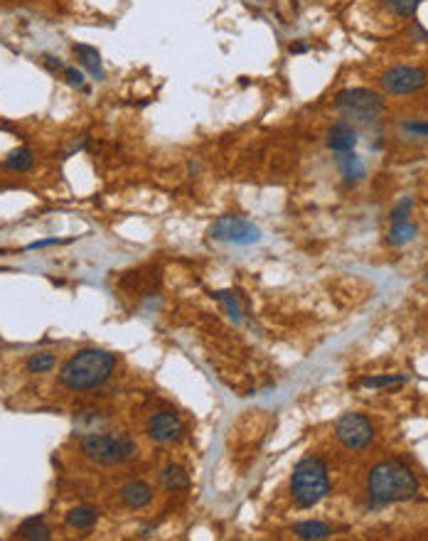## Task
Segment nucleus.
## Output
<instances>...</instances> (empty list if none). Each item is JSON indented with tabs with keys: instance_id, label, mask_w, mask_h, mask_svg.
I'll use <instances>...</instances> for the list:
<instances>
[{
	"instance_id": "obj_14",
	"label": "nucleus",
	"mask_w": 428,
	"mask_h": 541,
	"mask_svg": "<svg viewBox=\"0 0 428 541\" xmlns=\"http://www.w3.org/2000/svg\"><path fill=\"white\" fill-rule=\"evenodd\" d=\"M96 519H99V509L89 505L74 507V509H69L64 516L67 526H71V529H91V526L96 524Z\"/></svg>"
},
{
	"instance_id": "obj_30",
	"label": "nucleus",
	"mask_w": 428,
	"mask_h": 541,
	"mask_svg": "<svg viewBox=\"0 0 428 541\" xmlns=\"http://www.w3.org/2000/svg\"><path fill=\"white\" fill-rule=\"evenodd\" d=\"M0 254H6V249H0Z\"/></svg>"
},
{
	"instance_id": "obj_4",
	"label": "nucleus",
	"mask_w": 428,
	"mask_h": 541,
	"mask_svg": "<svg viewBox=\"0 0 428 541\" xmlns=\"http://www.w3.org/2000/svg\"><path fill=\"white\" fill-rule=\"evenodd\" d=\"M81 453L101 465H121L138 453L128 433H86L81 438Z\"/></svg>"
},
{
	"instance_id": "obj_9",
	"label": "nucleus",
	"mask_w": 428,
	"mask_h": 541,
	"mask_svg": "<svg viewBox=\"0 0 428 541\" xmlns=\"http://www.w3.org/2000/svg\"><path fill=\"white\" fill-rule=\"evenodd\" d=\"M182 421L177 413L172 411H158L148 421V436L156 443H172L182 436Z\"/></svg>"
},
{
	"instance_id": "obj_22",
	"label": "nucleus",
	"mask_w": 428,
	"mask_h": 541,
	"mask_svg": "<svg viewBox=\"0 0 428 541\" xmlns=\"http://www.w3.org/2000/svg\"><path fill=\"white\" fill-rule=\"evenodd\" d=\"M408 376L406 374H384V376H364L359 384L364 389H387V386H394V384H403Z\"/></svg>"
},
{
	"instance_id": "obj_13",
	"label": "nucleus",
	"mask_w": 428,
	"mask_h": 541,
	"mask_svg": "<svg viewBox=\"0 0 428 541\" xmlns=\"http://www.w3.org/2000/svg\"><path fill=\"white\" fill-rule=\"evenodd\" d=\"M74 55L79 60V64L84 69H89V74L94 76L96 81L104 79V67H101V55L96 47H89V45H74Z\"/></svg>"
},
{
	"instance_id": "obj_11",
	"label": "nucleus",
	"mask_w": 428,
	"mask_h": 541,
	"mask_svg": "<svg viewBox=\"0 0 428 541\" xmlns=\"http://www.w3.org/2000/svg\"><path fill=\"white\" fill-rule=\"evenodd\" d=\"M118 497H121V502L128 507V509H141V507L151 505L153 487L143 480H131L118 490Z\"/></svg>"
},
{
	"instance_id": "obj_21",
	"label": "nucleus",
	"mask_w": 428,
	"mask_h": 541,
	"mask_svg": "<svg viewBox=\"0 0 428 541\" xmlns=\"http://www.w3.org/2000/svg\"><path fill=\"white\" fill-rule=\"evenodd\" d=\"M57 364V357L52 355V352H37V355H32L30 359H27V369L32 371V374H45V371L55 369Z\"/></svg>"
},
{
	"instance_id": "obj_27",
	"label": "nucleus",
	"mask_w": 428,
	"mask_h": 541,
	"mask_svg": "<svg viewBox=\"0 0 428 541\" xmlns=\"http://www.w3.org/2000/svg\"><path fill=\"white\" fill-rule=\"evenodd\" d=\"M403 128L408 133H416V135H428V123H406Z\"/></svg>"
},
{
	"instance_id": "obj_29",
	"label": "nucleus",
	"mask_w": 428,
	"mask_h": 541,
	"mask_svg": "<svg viewBox=\"0 0 428 541\" xmlns=\"http://www.w3.org/2000/svg\"><path fill=\"white\" fill-rule=\"evenodd\" d=\"M308 45H291V52H296V55H301V52H305Z\"/></svg>"
},
{
	"instance_id": "obj_12",
	"label": "nucleus",
	"mask_w": 428,
	"mask_h": 541,
	"mask_svg": "<svg viewBox=\"0 0 428 541\" xmlns=\"http://www.w3.org/2000/svg\"><path fill=\"white\" fill-rule=\"evenodd\" d=\"M338 163H340V172H343L347 185H357V182H362L364 175H367V167H364L362 158L354 156V153H340Z\"/></svg>"
},
{
	"instance_id": "obj_28",
	"label": "nucleus",
	"mask_w": 428,
	"mask_h": 541,
	"mask_svg": "<svg viewBox=\"0 0 428 541\" xmlns=\"http://www.w3.org/2000/svg\"><path fill=\"white\" fill-rule=\"evenodd\" d=\"M55 244H62V241H60V239H57V236H55V239H42V241H32V244H30V246H27V249H45V246H55Z\"/></svg>"
},
{
	"instance_id": "obj_8",
	"label": "nucleus",
	"mask_w": 428,
	"mask_h": 541,
	"mask_svg": "<svg viewBox=\"0 0 428 541\" xmlns=\"http://www.w3.org/2000/svg\"><path fill=\"white\" fill-rule=\"evenodd\" d=\"M335 438L347 451H364L374 438V426L362 413H345L335 423Z\"/></svg>"
},
{
	"instance_id": "obj_3",
	"label": "nucleus",
	"mask_w": 428,
	"mask_h": 541,
	"mask_svg": "<svg viewBox=\"0 0 428 541\" xmlns=\"http://www.w3.org/2000/svg\"><path fill=\"white\" fill-rule=\"evenodd\" d=\"M330 492L328 465L323 458L308 456L293 467L291 475V495L301 509H310Z\"/></svg>"
},
{
	"instance_id": "obj_24",
	"label": "nucleus",
	"mask_w": 428,
	"mask_h": 541,
	"mask_svg": "<svg viewBox=\"0 0 428 541\" xmlns=\"http://www.w3.org/2000/svg\"><path fill=\"white\" fill-rule=\"evenodd\" d=\"M411 210H413V200H411V197H403V200L392 210V224H399V221H408V217H411Z\"/></svg>"
},
{
	"instance_id": "obj_25",
	"label": "nucleus",
	"mask_w": 428,
	"mask_h": 541,
	"mask_svg": "<svg viewBox=\"0 0 428 541\" xmlns=\"http://www.w3.org/2000/svg\"><path fill=\"white\" fill-rule=\"evenodd\" d=\"M64 76H67V84H69V86H84V71H81V69L67 67Z\"/></svg>"
},
{
	"instance_id": "obj_7",
	"label": "nucleus",
	"mask_w": 428,
	"mask_h": 541,
	"mask_svg": "<svg viewBox=\"0 0 428 541\" xmlns=\"http://www.w3.org/2000/svg\"><path fill=\"white\" fill-rule=\"evenodd\" d=\"M382 89L392 96H406V94H416L423 86L428 84V71L423 67H392L382 74Z\"/></svg>"
},
{
	"instance_id": "obj_17",
	"label": "nucleus",
	"mask_w": 428,
	"mask_h": 541,
	"mask_svg": "<svg viewBox=\"0 0 428 541\" xmlns=\"http://www.w3.org/2000/svg\"><path fill=\"white\" fill-rule=\"evenodd\" d=\"M296 531L301 539H325V536H330V524H325V521H317V519H308V521H301V524H296Z\"/></svg>"
},
{
	"instance_id": "obj_26",
	"label": "nucleus",
	"mask_w": 428,
	"mask_h": 541,
	"mask_svg": "<svg viewBox=\"0 0 428 541\" xmlns=\"http://www.w3.org/2000/svg\"><path fill=\"white\" fill-rule=\"evenodd\" d=\"M45 67L47 69H52V71H64L67 69L64 62H60L57 57H50V55H45Z\"/></svg>"
},
{
	"instance_id": "obj_6",
	"label": "nucleus",
	"mask_w": 428,
	"mask_h": 541,
	"mask_svg": "<svg viewBox=\"0 0 428 541\" xmlns=\"http://www.w3.org/2000/svg\"><path fill=\"white\" fill-rule=\"evenodd\" d=\"M209 236L214 241H227V244L237 246H249L261 241V229L254 221H249L247 217L239 214H224L219 217L209 229Z\"/></svg>"
},
{
	"instance_id": "obj_2",
	"label": "nucleus",
	"mask_w": 428,
	"mask_h": 541,
	"mask_svg": "<svg viewBox=\"0 0 428 541\" xmlns=\"http://www.w3.org/2000/svg\"><path fill=\"white\" fill-rule=\"evenodd\" d=\"M367 492L377 505H396L418 492V477L403 460H382L369 470Z\"/></svg>"
},
{
	"instance_id": "obj_16",
	"label": "nucleus",
	"mask_w": 428,
	"mask_h": 541,
	"mask_svg": "<svg viewBox=\"0 0 428 541\" xmlns=\"http://www.w3.org/2000/svg\"><path fill=\"white\" fill-rule=\"evenodd\" d=\"M163 485L172 492L187 490V487H190V475H187V470L182 465L172 463V465H167L165 470H163Z\"/></svg>"
},
{
	"instance_id": "obj_10",
	"label": "nucleus",
	"mask_w": 428,
	"mask_h": 541,
	"mask_svg": "<svg viewBox=\"0 0 428 541\" xmlns=\"http://www.w3.org/2000/svg\"><path fill=\"white\" fill-rule=\"evenodd\" d=\"M357 146V130L347 121H340L328 130V148L333 153H352Z\"/></svg>"
},
{
	"instance_id": "obj_1",
	"label": "nucleus",
	"mask_w": 428,
	"mask_h": 541,
	"mask_svg": "<svg viewBox=\"0 0 428 541\" xmlns=\"http://www.w3.org/2000/svg\"><path fill=\"white\" fill-rule=\"evenodd\" d=\"M116 367V357L106 350L86 347L71 355L60 371V384L69 391H91L109 381Z\"/></svg>"
},
{
	"instance_id": "obj_23",
	"label": "nucleus",
	"mask_w": 428,
	"mask_h": 541,
	"mask_svg": "<svg viewBox=\"0 0 428 541\" xmlns=\"http://www.w3.org/2000/svg\"><path fill=\"white\" fill-rule=\"evenodd\" d=\"M418 6H421V0H389V8H392V13L399 18L416 15Z\"/></svg>"
},
{
	"instance_id": "obj_18",
	"label": "nucleus",
	"mask_w": 428,
	"mask_h": 541,
	"mask_svg": "<svg viewBox=\"0 0 428 541\" xmlns=\"http://www.w3.org/2000/svg\"><path fill=\"white\" fill-rule=\"evenodd\" d=\"M416 226L411 224V221H399V224H392V229H389L387 234V241L392 246H406L408 241L416 239Z\"/></svg>"
},
{
	"instance_id": "obj_19",
	"label": "nucleus",
	"mask_w": 428,
	"mask_h": 541,
	"mask_svg": "<svg viewBox=\"0 0 428 541\" xmlns=\"http://www.w3.org/2000/svg\"><path fill=\"white\" fill-rule=\"evenodd\" d=\"M32 165H35V158H32L30 148H18L6 158V167L13 172H27Z\"/></svg>"
},
{
	"instance_id": "obj_20",
	"label": "nucleus",
	"mask_w": 428,
	"mask_h": 541,
	"mask_svg": "<svg viewBox=\"0 0 428 541\" xmlns=\"http://www.w3.org/2000/svg\"><path fill=\"white\" fill-rule=\"evenodd\" d=\"M214 298L222 303L224 310H227V315L232 317L234 322H242V303H239L237 293L234 291H217L214 293Z\"/></svg>"
},
{
	"instance_id": "obj_5",
	"label": "nucleus",
	"mask_w": 428,
	"mask_h": 541,
	"mask_svg": "<svg viewBox=\"0 0 428 541\" xmlns=\"http://www.w3.org/2000/svg\"><path fill=\"white\" fill-rule=\"evenodd\" d=\"M335 109H338V114L343 118H347V123L369 125L382 118L387 106H384V99L377 91L354 86V89H343L335 96Z\"/></svg>"
},
{
	"instance_id": "obj_15",
	"label": "nucleus",
	"mask_w": 428,
	"mask_h": 541,
	"mask_svg": "<svg viewBox=\"0 0 428 541\" xmlns=\"http://www.w3.org/2000/svg\"><path fill=\"white\" fill-rule=\"evenodd\" d=\"M18 536L27 541H47L52 536V529L45 524V516H30L18 526Z\"/></svg>"
}]
</instances>
